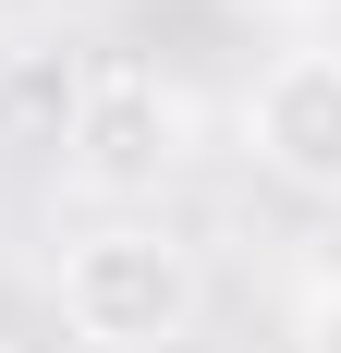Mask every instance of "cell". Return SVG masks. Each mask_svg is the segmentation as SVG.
Returning a JSON list of instances; mask_svg holds the SVG:
<instances>
[{
  "instance_id": "3",
  "label": "cell",
  "mask_w": 341,
  "mask_h": 353,
  "mask_svg": "<svg viewBox=\"0 0 341 353\" xmlns=\"http://www.w3.org/2000/svg\"><path fill=\"white\" fill-rule=\"evenodd\" d=\"M244 146H256V171L341 195V49H280L244 98Z\"/></svg>"
},
{
  "instance_id": "5",
  "label": "cell",
  "mask_w": 341,
  "mask_h": 353,
  "mask_svg": "<svg viewBox=\"0 0 341 353\" xmlns=\"http://www.w3.org/2000/svg\"><path fill=\"white\" fill-rule=\"evenodd\" d=\"M256 12H329V0H256Z\"/></svg>"
},
{
  "instance_id": "4",
  "label": "cell",
  "mask_w": 341,
  "mask_h": 353,
  "mask_svg": "<svg viewBox=\"0 0 341 353\" xmlns=\"http://www.w3.org/2000/svg\"><path fill=\"white\" fill-rule=\"evenodd\" d=\"M293 353H341V281L305 292V317H293Z\"/></svg>"
},
{
  "instance_id": "2",
  "label": "cell",
  "mask_w": 341,
  "mask_h": 353,
  "mask_svg": "<svg viewBox=\"0 0 341 353\" xmlns=\"http://www.w3.org/2000/svg\"><path fill=\"white\" fill-rule=\"evenodd\" d=\"M183 98H170L159 73H135V61H110V73H86L73 85V110H61V171L86 183V195H159L170 171H183Z\"/></svg>"
},
{
  "instance_id": "1",
  "label": "cell",
  "mask_w": 341,
  "mask_h": 353,
  "mask_svg": "<svg viewBox=\"0 0 341 353\" xmlns=\"http://www.w3.org/2000/svg\"><path fill=\"white\" fill-rule=\"evenodd\" d=\"M195 305H207V268L170 219H98L61 256V329L86 353H159L195 329Z\"/></svg>"
}]
</instances>
